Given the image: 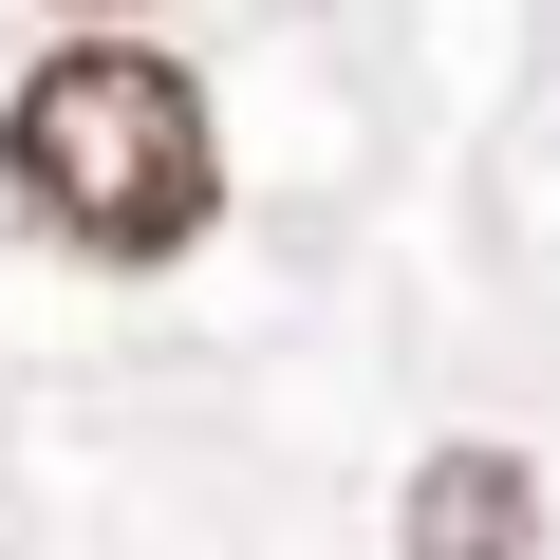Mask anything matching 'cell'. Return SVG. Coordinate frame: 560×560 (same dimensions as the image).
<instances>
[{"label": "cell", "mask_w": 560, "mask_h": 560, "mask_svg": "<svg viewBox=\"0 0 560 560\" xmlns=\"http://www.w3.org/2000/svg\"><path fill=\"white\" fill-rule=\"evenodd\" d=\"M0 168H20V206L94 261H168L206 243L224 206V150H206V94L150 57V38H57L20 75V113H0Z\"/></svg>", "instance_id": "cell-1"}, {"label": "cell", "mask_w": 560, "mask_h": 560, "mask_svg": "<svg viewBox=\"0 0 560 560\" xmlns=\"http://www.w3.org/2000/svg\"><path fill=\"white\" fill-rule=\"evenodd\" d=\"M523 541H541L523 448H430L411 467V560H523Z\"/></svg>", "instance_id": "cell-2"}]
</instances>
